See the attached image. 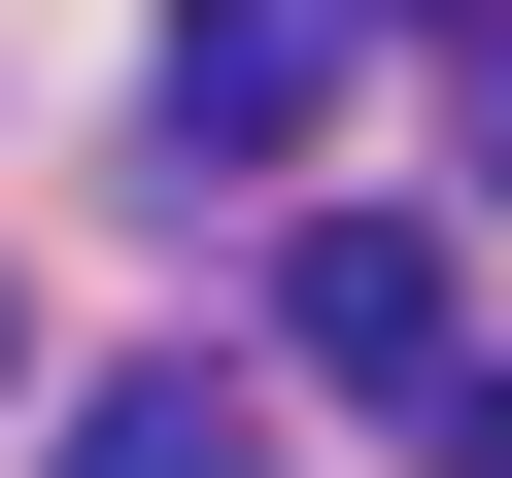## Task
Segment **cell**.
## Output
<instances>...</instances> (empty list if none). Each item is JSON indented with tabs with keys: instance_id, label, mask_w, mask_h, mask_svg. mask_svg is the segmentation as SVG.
Returning a JSON list of instances; mask_svg holds the SVG:
<instances>
[{
	"instance_id": "cell-1",
	"label": "cell",
	"mask_w": 512,
	"mask_h": 478,
	"mask_svg": "<svg viewBox=\"0 0 512 478\" xmlns=\"http://www.w3.org/2000/svg\"><path fill=\"white\" fill-rule=\"evenodd\" d=\"M274 342H308V376H376V410H410V376H444V342H478V274H444V239H410V205H308V239H274Z\"/></svg>"
},
{
	"instance_id": "cell-2",
	"label": "cell",
	"mask_w": 512,
	"mask_h": 478,
	"mask_svg": "<svg viewBox=\"0 0 512 478\" xmlns=\"http://www.w3.org/2000/svg\"><path fill=\"white\" fill-rule=\"evenodd\" d=\"M308 69H342V0H171V171H274Z\"/></svg>"
},
{
	"instance_id": "cell-3",
	"label": "cell",
	"mask_w": 512,
	"mask_h": 478,
	"mask_svg": "<svg viewBox=\"0 0 512 478\" xmlns=\"http://www.w3.org/2000/svg\"><path fill=\"white\" fill-rule=\"evenodd\" d=\"M69 478H274V410L171 342V376H69Z\"/></svg>"
},
{
	"instance_id": "cell-4",
	"label": "cell",
	"mask_w": 512,
	"mask_h": 478,
	"mask_svg": "<svg viewBox=\"0 0 512 478\" xmlns=\"http://www.w3.org/2000/svg\"><path fill=\"white\" fill-rule=\"evenodd\" d=\"M410 444H444V478H512V342H444V376H410Z\"/></svg>"
},
{
	"instance_id": "cell-5",
	"label": "cell",
	"mask_w": 512,
	"mask_h": 478,
	"mask_svg": "<svg viewBox=\"0 0 512 478\" xmlns=\"http://www.w3.org/2000/svg\"><path fill=\"white\" fill-rule=\"evenodd\" d=\"M376 35H512V0H376Z\"/></svg>"
},
{
	"instance_id": "cell-6",
	"label": "cell",
	"mask_w": 512,
	"mask_h": 478,
	"mask_svg": "<svg viewBox=\"0 0 512 478\" xmlns=\"http://www.w3.org/2000/svg\"><path fill=\"white\" fill-rule=\"evenodd\" d=\"M0 376H35V308H0Z\"/></svg>"
},
{
	"instance_id": "cell-7",
	"label": "cell",
	"mask_w": 512,
	"mask_h": 478,
	"mask_svg": "<svg viewBox=\"0 0 512 478\" xmlns=\"http://www.w3.org/2000/svg\"><path fill=\"white\" fill-rule=\"evenodd\" d=\"M478 171H512V103H478Z\"/></svg>"
}]
</instances>
